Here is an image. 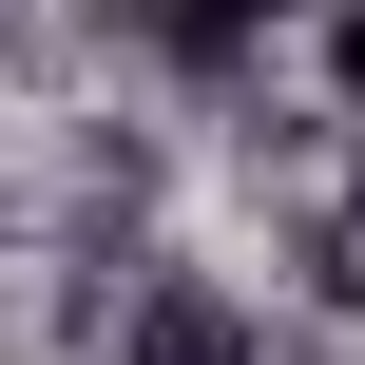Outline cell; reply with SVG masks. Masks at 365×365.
Segmentation results:
<instances>
[{
  "label": "cell",
  "instance_id": "obj_1",
  "mask_svg": "<svg viewBox=\"0 0 365 365\" xmlns=\"http://www.w3.org/2000/svg\"><path fill=\"white\" fill-rule=\"evenodd\" d=\"M269 19H327V0H173V38H192V58H250Z\"/></svg>",
  "mask_w": 365,
  "mask_h": 365
},
{
  "label": "cell",
  "instance_id": "obj_2",
  "mask_svg": "<svg viewBox=\"0 0 365 365\" xmlns=\"http://www.w3.org/2000/svg\"><path fill=\"white\" fill-rule=\"evenodd\" d=\"M327 96L365 115V0H327Z\"/></svg>",
  "mask_w": 365,
  "mask_h": 365
}]
</instances>
